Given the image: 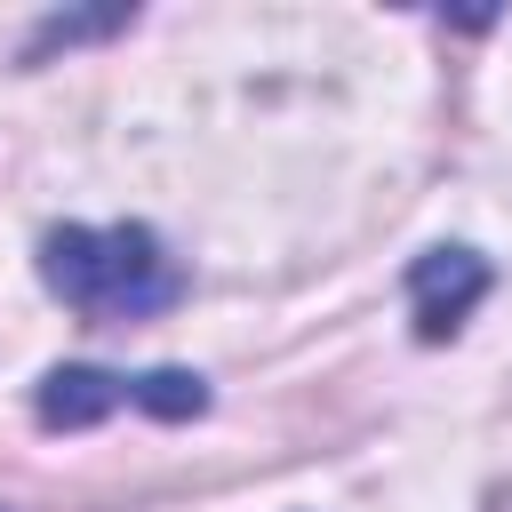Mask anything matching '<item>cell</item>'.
I'll return each instance as SVG.
<instances>
[{
    "instance_id": "1",
    "label": "cell",
    "mask_w": 512,
    "mask_h": 512,
    "mask_svg": "<svg viewBox=\"0 0 512 512\" xmlns=\"http://www.w3.org/2000/svg\"><path fill=\"white\" fill-rule=\"evenodd\" d=\"M40 280L96 320H144L176 304V256L160 248L152 224H64L40 240Z\"/></svg>"
},
{
    "instance_id": "2",
    "label": "cell",
    "mask_w": 512,
    "mask_h": 512,
    "mask_svg": "<svg viewBox=\"0 0 512 512\" xmlns=\"http://www.w3.org/2000/svg\"><path fill=\"white\" fill-rule=\"evenodd\" d=\"M480 296H488V256L480 248H424L408 264V312H416V336L424 344L456 336Z\"/></svg>"
},
{
    "instance_id": "3",
    "label": "cell",
    "mask_w": 512,
    "mask_h": 512,
    "mask_svg": "<svg viewBox=\"0 0 512 512\" xmlns=\"http://www.w3.org/2000/svg\"><path fill=\"white\" fill-rule=\"evenodd\" d=\"M32 408H40L48 432H88L112 408H136V376H112V368H48L40 392H32Z\"/></svg>"
}]
</instances>
